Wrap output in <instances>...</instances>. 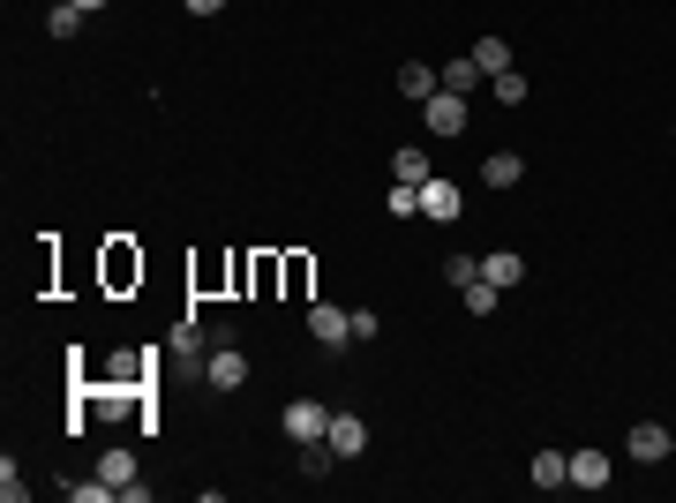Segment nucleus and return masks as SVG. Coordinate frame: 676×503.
Segmentation results:
<instances>
[{
    "instance_id": "a211bd4d",
    "label": "nucleus",
    "mask_w": 676,
    "mask_h": 503,
    "mask_svg": "<svg viewBox=\"0 0 676 503\" xmlns=\"http://www.w3.org/2000/svg\"><path fill=\"white\" fill-rule=\"evenodd\" d=\"M459 300H466V316H497V286H489V278L459 286Z\"/></svg>"
},
{
    "instance_id": "f3484780",
    "label": "nucleus",
    "mask_w": 676,
    "mask_h": 503,
    "mask_svg": "<svg viewBox=\"0 0 676 503\" xmlns=\"http://www.w3.org/2000/svg\"><path fill=\"white\" fill-rule=\"evenodd\" d=\"M399 90H406V98H436V68H428V61H406V68H399Z\"/></svg>"
},
{
    "instance_id": "2eb2a0df",
    "label": "nucleus",
    "mask_w": 676,
    "mask_h": 503,
    "mask_svg": "<svg viewBox=\"0 0 676 503\" xmlns=\"http://www.w3.org/2000/svg\"><path fill=\"white\" fill-rule=\"evenodd\" d=\"M473 68H481V76H504V68H511V45L497 39V31H489V39H473Z\"/></svg>"
},
{
    "instance_id": "1a4fd4ad",
    "label": "nucleus",
    "mask_w": 676,
    "mask_h": 503,
    "mask_svg": "<svg viewBox=\"0 0 676 503\" xmlns=\"http://www.w3.org/2000/svg\"><path fill=\"white\" fill-rule=\"evenodd\" d=\"M481 278H489L497 294H511V286L526 278V255H511V249H489V255H481Z\"/></svg>"
},
{
    "instance_id": "4be33fe9",
    "label": "nucleus",
    "mask_w": 676,
    "mask_h": 503,
    "mask_svg": "<svg viewBox=\"0 0 676 503\" xmlns=\"http://www.w3.org/2000/svg\"><path fill=\"white\" fill-rule=\"evenodd\" d=\"M444 278H451V286H473V278H481V255H444Z\"/></svg>"
},
{
    "instance_id": "b1692460",
    "label": "nucleus",
    "mask_w": 676,
    "mask_h": 503,
    "mask_svg": "<svg viewBox=\"0 0 676 503\" xmlns=\"http://www.w3.org/2000/svg\"><path fill=\"white\" fill-rule=\"evenodd\" d=\"M0 496H8V503H23V496H31V481L15 473V459H0Z\"/></svg>"
},
{
    "instance_id": "0eeeda50",
    "label": "nucleus",
    "mask_w": 676,
    "mask_h": 503,
    "mask_svg": "<svg viewBox=\"0 0 676 503\" xmlns=\"http://www.w3.org/2000/svg\"><path fill=\"white\" fill-rule=\"evenodd\" d=\"M324 444H331L338 459H353V451H369V420H361V414H331V428H324Z\"/></svg>"
},
{
    "instance_id": "6e6552de",
    "label": "nucleus",
    "mask_w": 676,
    "mask_h": 503,
    "mask_svg": "<svg viewBox=\"0 0 676 503\" xmlns=\"http://www.w3.org/2000/svg\"><path fill=\"white\" fill-rule=\"evenodd\" d=\"M466 210V196L451 188V181H422V218H436V226H451Z\"/></svg>"
},
{
    "instance_id": "6ab92c4d",
    "label": "nucleus",
    "mask_w": 676,
    "mask_h": 503,
    "mask_svg": "<svg viewBox=\"0 0 676 503\" xmlns=\"http://www.w3.org/2000/svg\"><path fill=\"white\" fill-rule=\"evenodd\" d=\"M45 31H53V39H76V31H84V8H76V0H61V8L45 15Z\"/></svg>"
},
{
    "instance_id": "dca6fc26",
    "label": "nucleus",
    "mask_w": 676,
    "mask_h": 503,
    "mask_svg": "<svg viewBox=\"0 0 676 503\" xmlns=\"http://www.w3.org/2000/svg\"><path fill=\"white\" fill-rule=\"evenodd\" d=\"M391 181H414V188L436 181V173H428V151H414V143H406V151H391Z\"/></svg>"
},
{
    "instance_id": "5701e85b",
    "label": "nucleus",
    "mask_w": 676,
    "mask_h": 503,
    "mask_svg": "<svg viewBox=\"0 0 676 503\" xmlns=\"http://www.w3.org/2000/svg\"><path fill=\"white\" fill-rule=\"evenodd\" d=\"M489 84H497V98H504V106H526V76H519V68H504V76H489Z\"/></svg>"
},
{
    "instance_id": "423d86ee",
    "label": "nucleus",
    "mask_w": 676,
    "mask_h": 503,
    "mask_svg": "<svg viewBox=\"0 0 676 503\" xmlns=\"http://www.w3.org/2000/svg\"><path fill=\"white\" fill-rule=\"evenodd\" d=\"M624 451H632L639 466H662L669 459V428H662V420H639L632 436H624Z\"/></svg>"
},
{
    "instance_id": "aec40b11",
    "label": "nucleus",
    "mask_w": 676,
    "mask_h": 503,
    "mask_svg": "<svg viewBox=\"0 0 676 503\" xmlns=\"http://www.w3.org/2000/svg\"><path fill=\"white\" fill-rule=\"evenodd\" d=\"M61 496H68V503H106V496H113V481H106V473H98V481H61Z\"/></svg>"
},
{
    "instance_id": "a878e982",
    "label": "nucleus",
    "mask_w": 676,
    "mask_h": 503,
    "mask_svg": "<svg viewBox=\"0 0 676 503\" xmlns=\"http://www.w3.org/2000/svg\"><path fill=\"white\" fill-rule=\"evenodd\" d=\"M76 8H84V15H98V8H106V0H76Z\"/></svg>"
},
{
    "instance_id": "20e7f679",
    "label": "nucleus",
    "mask_w": 676,
    "mask_h": 503,
    "mask_svg": "<svg viewBox=\"0 0 676 503\" xmlns=\"http://www.w3.org/2000/svg\"><path fill=\"white\" fill-rule=\"evenodd\" d=\"M204 376H211V391H241V383H249V353L218 338V353L204 361Z\"/></svg>"
},
{
    "instance_id": "ddd939ff",
    "label": "nucleus",
    "mask_w": 676,
    "mask_h": 503,
    "mask_svg": "<svg viewBox=\"0 0 676 503\" xmlns=\"http://www.w3.org/2000/svg\"><path fill=\"white\" fill-rule=\"evenodd\" d=\"M473 84H489V76H481V68H473V53H466V61H444V68H436V90H473Z\"/></svg>"
},
{
    "instance_id": "412c9836",
    "label": "nucleus",
    "mask_w": 676,
    "mask_h": 503,
    "mask_svg": "<svg viewBox=\"0 0 676 503\" xmlns=\"http://www.w3.org/2000/svg\"><path fill=\"white\" fill-rule=\"evenodd\" d=\"M383 204H391V218H414V210H422V188H414V181H391Z\"/></svg>"
},
{
    "instance_id": "f257e3e1",
    "label": "nucleus",
    "mask_w": 676,
    "mask_h": 503,
    "mask_svg": "<svg viewBox=\"0 0 676 503\" xmlns=\"http://www.w3.org/2000/svg\"><path fill=\"white\" fill-rule=\"evenodd\" d=\"M308 338H316V346H353V316H346L338 300H316V308H308Z\"/></svg>"
},
{
    "instance_id": "4468645a",
    "label": "nucleus",
    "mask_w": 676,
    "mask_h": 503,
    "mask_svg": "<svg viewBox=\"0 0 676 503\" xmlns=\"http://www.w3.org/2000/svg\"><path fill=\"white\" fill-rule=\"evenodd\" d=\"M331 466H338V451L316 436V444H301V481H331Z\"/></svg>"
},
{
    "instance_id": "393cba45",
    "label": "nucleus",
    "mask_w": 676,
    "mask_h": 503,
    "mask_svg": "<svg viewBox=\"0 0 676 503\" xmlns=\"http://www.w3.org/2000/svg\"><path fill=\"white\" fill-rule=\"evenodd\" d=\"M218 8H226V0H188V15H218Z\"/></svg>"
},
{
    "instance_id": "f8f14e48",
    "label": "nucleus",
    "mask_w": 676,
    "mask_h": 503,
    "mask_svg": "<svg viewBox=\"0 0 676 503\" xmlns=\"http://www.w3.org/2000/svg\"><path fill=\"white\" fill-rule=\"evenodd\" d=\"M571 489H609V451H571Z\"/></svg>"
},
{
    "instance_id": "9d476101",
    "label": "nucleus",
    "mask_w": 676,
    "mask_h": 503,
    "mask_svg": "<svg viewBox=\"0 0 676 503\" xmlns=\"http://www.w3.org/2000/svg\"><path fill=\"white\" fill-rule=\"evenodd\" d=\"M481 181H489V188H519V181H526V158H519V151H489V158H481Z\"/></svg>"
},
{
    "instance_id": "39448f33",
    "label": "nucleus",
    "mask_w": 676,
    "mask_h": 503,
    "mask_svg": "<svg viewBox=\"0 0 676 503\" xmlns=\"http://www.w3.org/2000/svg\"><path fill=\"white\" fill-rule=\"evenodd\" d=\"M422 106H428V113H422L428 135H466V98H459V90H436V98H422Z\"/></svg>"
},
{
    "instance_id": "7ed1b4c3",
    "label": "nucleus",
    "mask_w": 676,
    "mask_h": 503,
    "mask_svg": "<svg viewBox=\"0 0 676 503\" xmlns=\"http://www.w3.org/2000/svg\"><path fill=\"white\" fill-rule=\"evenodd\" d=\"M98 473L113 481V496H121V503H143V496H151V481H135V451H106V459H98Z\"/></svg>"
},
{
    "instance_id": "9b49d317",
    "label": "nucleus",
    "mask_w": 676,
    "mask_h": 503,
    "mask_svg": "<svg viewBox=\"0 0 676 503\" xmlns=\"http://www.w3.org/2000/svg\"><path fill=\"white\" fill-rule=\"evenodd\" d=\"M534 489H571V451H534Z\"/></svg>"
},
{
    "instance_id": "f03ea898",
    "label": "nucleus",
    "mask_w": 676,
    "mask_h": 503,
    "mask_svg": "<svg viewBox=\"0 0 676 503\" xmlns=\"http://www.w3.org/2000/svg\"><path fill=\"white\" fill-rule=\"evenodd\" d=\"M279 428H286L294 444H316V436L331 428V414H324L316 398H286V414H279Z\"/></svg>"
}]
</instances>
